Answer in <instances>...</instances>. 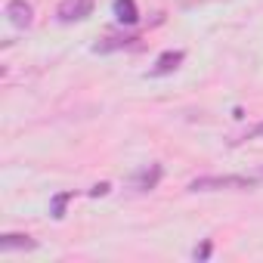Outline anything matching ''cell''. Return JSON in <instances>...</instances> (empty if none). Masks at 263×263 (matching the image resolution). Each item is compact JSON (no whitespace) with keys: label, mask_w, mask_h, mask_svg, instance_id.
Listing matches in <instances>:
<instances>
[{"label":"cell","mask_w":263,"mask_h":263,"mask_svg":"<svg viewBox=\"0 0 263 263\" xmlns=\"http://www.w3.org/2000/svg\"><path fill=\"white\" fill-rule=\"evenodd\" d=\"M263 177L260 174H254V177H241V174H235V177H195L192 183H189V192H217V189H251V186H257Z\"/></svg>","instance_id":"6da1fadb"},{"label":"cell","mask_w":263,"mask_h":263,"mask_svg":"<svg viewBox=\"0 0 263 263\" xmlns=\"http://www.w3.org/2000/svg\"><path fill=\"white\" fill-rule=\"evenodd\" d=\"M96 7V0H62L59 10H56V19L71 25V22H84Z\"/></svg>","instance_id":"7a4b0ae2"},{"label":"cell","mask_w":263,"mask_h":263,"mask_svg":"<svg viewBox=\"0 0 263 263\" xmlns=\"http://www.w3.org/2000/svg\"><path fill=\"white\" fill-rule=\"evenodd\" d=\"M186 59V53L183 50H167V53H161L158 59H155V65L149 68V74L152 78H161V74H171V71H177L180 68V62Z\"/></svg>","instance_id":"3957f363"},{"label":"cell","mask_w":263,"mask_h":263,"mask_svg":"<svg viewBox=\"0 0 263 263\" xmlns=\"http://www.w3.org/2000/svg\"><path fill=\"white\" fill-rule=\"evenodd\" d=\"M7 16H10V22L16 28H28L31 19H34V10H31L28 0H10V4H7Z\"/></svg>","instance_id":"277c9868"},{"label":"cell","mask_w":263,"mask_h":263,"mask_svg":"<svg viewBox=\"0 0 263 263\" xmlns=\"http://www.w3.org/2000/svg\"><path fill=\"white\" fill-rule=\"evenodd\" d=\"M37 241L31 235H22V232H7L0 235V251H34Z\"/></svg>","instance_id":"5b68a950"},{"label":"cell","mask_w":263,"mask_h":263,"mask_svg":"<svg viewBox=\"0 0 263 263\" xmlns=\"http://www.w3.org/2000/svg\"><path fill=\"white\" fill-rule=\"evenodd\" d=\"M111 10H115L118 22H124V25H137V22H140L137 0H115V4H111Z\"/></svg>","instance_id":"8992f818"},{"label":"cell","mask_w":263,"mask_h":263,"mask_svg":"<svg viewBox=\"0 0 263 263\" xmlns=\"http://www.w3.org/2000/svg\"><path fill=\"white\" fill-rule=\"evenodd\" d=\"M158 180H161V164H152V167H146V171H140V174L134 177V189L149 192V189L158 186Z\"/></svg>","instance_id":"52a82bcc"},{"label":"cell","mask_w":263,"mask_h":263,"mask_svg":"<svg viewBox=\"0 0 263 263\" xmlns=\"http://www.w3.org/2000/svg\"><path fill=\"white\" fill-rule=\"evenodd\" d=\"M137 37H105L93 47V53H111V50H121V47H130Z\"/></svg>","instance_id":"ba28073f"},{"label":"cell","mask_w":263,"mask_h":263,"mask_svg":"<svg viewBox=\"0 0 263 263\" xmlns=\"http://www.w3.org/2000/svg\"><path fill=\"white\" fill-rule=\"evenodd\" d=\"M74 198V189H68V192H59L53 201H50V214H53V220H62L65 217V204Z\"/></svg>","instance_id":"9c48e42d"},{"label":"cell","mask_w":263,"mask_h":263,"mask_svg":"<svg viewBox=\"0 0 263 263\" xmlns=\"http://www.w3.org/2000/svg\"><path fill=\"white\" fill-rule=\"evenodd\" d=\"M260 137H263V121H260V124H254L251 130H245L238 140H232V146H235V143H248V140H260Z\"/></svg>","instance_id":"30bf717a"},{"label":"cell","mask_w":263,"mask_h":263,"mask_svg":"<svg viewBox=\"0 0 263 263\" xmlns=\"http://www.w3.org/2000/svg\"><path fill=\"white\" fill-rule=\"evenodd\" d=\"M192 257H195V260H208V257H211V241H201Z\"/></svg>","instance_id":"8fae6325"},{"label":"cell","mask_w":263,"mask_h":263,"mask_svg":"<svg viewBox=\"0 0 263 263\" xmlns=\"http://www.w3.org/2000/svg\"><path fill=\"white\" fill-rule=\"evenodd\" d=\"M105 192H108V183H99V186H93V189H90V195H93V198H99V195H105Z\"/></svg>","instance_id":"7c38bea8"}]
</instances>
